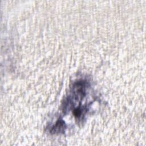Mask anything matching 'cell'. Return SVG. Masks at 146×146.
<instances>
[{
  "label": "cell",
  "mask_w": 146,
  "mask_h": 146,
  "mask_svg": "<svg viewBox=\"0 0 146 146\" xmlns=\"http://www.w3.org/2000/svg\"><path fill=\"white\" fill-rule=\"evenodd\" d=\"M64 128V122L62 120H58L55 125L52 128L51 132L54 133L56 132L59 133L63 132Z\"/></svg>",
  "instance_id": "cell-1"
}]
</instances>
